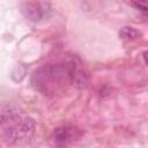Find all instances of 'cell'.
<instances>
[{
  "mask_svg": "<svg viewBox=\"0 0 148 148\" xmlns=\"http://www.w3.org/2000/svg\"><path fill=\"white\" fill-rule=\"evenodd\" d=\"M35 130V123L29 117L12 108L1 111V135L6 143L15 145L29 140Z\"/></svg>",
  "mask_w": 148,
  "mask_h": 148,
  "instance_id": "obj_1",
  "label": "cell"
},
{
  "mask_svg": "<svg viewBox=\"0 0 148 148\" xmlns=\"http://www.w3.org/2000/svg\"><path fill=\"white\" fill-rule=\"evenodd\" d=\"M72 75V71L67 65L44 66L35 73L36 86L42 91H52L56 84L61 86L66 83Z\"/></svg>",
  "mask_w": 148,
  "mask_h": 148,
  "instance_id": "obj_2",
  "label": "cell"
},
{
  "mask_svg": "<svg viewBox=\"0 0 148 148\" xmlns=\"http://www.w3.org/2000/svg\"><path fill=\"white\" fill-rule=\"evenodd\" d=\"M23 15L32 22H39L50 12V3L45 1H24L21 3Z\"/></svg>",
  "mask_w": 148,
  "mask_h": 148,
  "instance_id": "obj_3",
  "label": "cell"
},
{
  "mask_svg": "<svg viewBox=\"0 0 148 148\" xmlns=\"http://www.w3.org/2000/svg\"><path fill=\"white\" fill-rule=\"evenodd\" d=\"M81 132L75 127H59L54 131V140L58 143L66 145L79 139Z\"/></svg>",
  "mask_w": 148,
  "mask_h": 148,
  "instance_id": "obj_4",
  "label": "cell"
},
{
  "mask_svg": "<svg viewBox=\"0 0 148 148\" xmlns=\"http://www.w3.org/2000/svg\"><path fill=\"white\" fill-rule=\"evenodd\" d=\"M140 31H138L136 29L132 28V27H124L120 31H119V36L123 38V39H127V40H131V39H135L140 36Z\"/></svg>",
  "mask_w": 148,
  "mask_h": 148,
  "instance_id": "obj_5",
  "label": "cell"
},
{
  "mask_svg": "<svg viewBox=\"0 0 148 148\" xmlns=\"http://www.w3.org/2000/svg\"><path fill=\"white\" fill-rule=\"evenodd\" d=\"M131 5L142 12H148V1H134L131 2Z\"/></svg>",
  "mask_w": 148,
  "mask_h": 148,
  "instance_id": "obj_6",
  "label": "cell"
},
{
  "mask_svg": "<svg viewBox=\"0 0 148 148\" xmlns=\"http://www.w3.org/2000/svg\"><path fill=\"white\" fill-rule=\"evenodd\" d=\"M143 59H145V61H146V64L148 65V51H146V52L143 53Z\"/></svg>",
  "mask_w": 148,
  "mask_h": 148,
  "instance_id": "obj_7",
  "label": "cell"
}]
</instances>
